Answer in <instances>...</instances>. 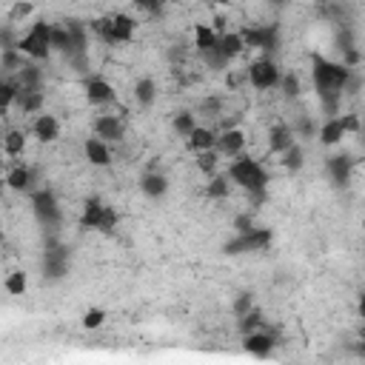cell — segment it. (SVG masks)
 Returning a JSON list of instances; mask_svg holds the SVG:
<instances>
[{"mask_svg": "<svg viewBox=\"0 0 365 365\" xmlns=\"http://www.w3.org/2000/svg\"><path fill=\"white\" fill-rule=\"evenodd\" d=\"M348 77H351V66L334 63L322 54H311V80H314V88L328 117L339 114V100H342Z\"/></svg>", "mask_w": 365, "mask_h": 365, "instance_id": "1", "label": "cell"}, {"mask_svg": "<svg viewBox=\"0 0 365 365\" xmlns=\"http://www.w3.org/2000/svg\"><path fill=\"white\" fill-rule=\"evenodd\" d=\"M234 185H240L251 202H262L265 200V191H268V171L262 168L259 160L248 157V154H237L231 157V165H228V174H225Z\"/></svg>", "mask_w": 365, "mask_h": 365, "instance_id": "2", "label": "cell"}, {"mask_svg": "<svg viewBox=\"0 0 365 365\" xmlns=\"http://www.w3.org/2000/svg\"><path fill=\"white\" fill-rule=\"evenodd\" d=\"M103 43L108 46H117V43H131L134 37V29H137V20L125 11H117V14H108V17H97L91 20L88 26Z\"/></svg>", "mask_w": 365, "mask_h": 365, "instance_id": "3", "label": "cell"}, {"mask_svg": "<svg viewBox=\"0 0 365 365\" xmlns=\"http://www.w3.org/2000/svg\"><path fill=\"white\" fill-rule=\"evenodd\" d=\"M17 51L26 54V57L34 60V63L48 60V57H51V23L34 20L31 29L17 37Z\"/></svg>", "mask_w": 365, "mask_h": 365, "instance_id": "4", "label": "cell"}, {"mask_svg": "<svg viewBox=\"0 0 365 365\" xmlns=\"http://www.w3.org/2000/svg\"><path fill=\"white\" fill-rule=\"evenodd\" d=\"M271 242H274V231H271V228H259V225H254L251 231H242V234H237L234 240H228V242L222 245V254H228V257L257 254V251H265Z\"/></svg>", "mask_w": 365, "mask_h": 365, "instance_id": "5", "label": "cell"}, {"mask_svg": "<svg viewBox=\"0 0 365 365\" xmlns=\"http://www.w3.org/2000/svg\"><path fill=\"white\" fill-rule=\"evenodd\" d=\"M351 131H359V117L356 114H334V117H325V123L317 128L322 145H339L342 137L351 134Z\"/></svg>", "mask_w": 365, "mask_h": 365, "instance_id": "6", "label": "cell"}, {"mask_svg": "<svg viewBox=\"0 0 365 365\" xmlns=\"http://www.w3.org/2000/svg\"><path fill=\"white\" fill-rule=\"evenodd\" d=\"M245 48H257V51H277L279 48V26L277 23H268V26H245L240 31Z\"/></svg>", "mask_w": 365, "mask_h": 365, "instance_id": "7", "label": "cell"}, {"mask_svg": "<svg viewBox=\"0 0 365 365\" xmlns=\"http://www.w3.org/2000/svg\"><path fill=\"white\" fill-rule=\"evenodd\" d=\"M245 74H248V83H251L257 91L277 88V86H279V77H282L279 66H277L271 57H259V60H254V63L248 66Z\"/></svg>", "mask_w": 365, "mask_h": 365, "instance_id": "8", "label": "cell"}, {"mask_svg": "<svg viewBox=\"0 0 365 365\" xmlns=\"http://www.w3.org/2000/svg\"><path fill=\"white\" fill-rule=\"evenodd\" d=\"M31 211H34V217H37L46 228H54V225L60 222V202H57V197H54L51 188H37V191H31Z\"/></svg>", "mask_w": 365, "mask_h": 365, "instance_id": "9", "label": "cell"}, {"mask_svg": "<svg viewBox=\"0 0 365 365\" xmlns=\"http://www.w3.org/2000/svg\"><path fill=\"white\" fill-rule=\"evenodd\" d=\"M40 265H43V277L57 282V279H63L68 274V251L63 245H48L43 251V262Z\"/></svg>", "mask_w": 365, "mask_h": 365, "instance_id": "10", "label": "cell"}, {"mask_svg": "<svg viewBox=\"0 0 365 365\" xmlns=\"http://www.w3.org/2000/svg\"><path fill=\"white\" fill-rule=\"evenodd\" d=\"M214 148H217L220 157H228V160L237 157V154H242V148H245V134H242V128L231 125V128L217 131V143H214Z\"/></svg>", "mask_w": 365, "mask_h": 365, "instance_id": "11", "label": "cell"}, {"mask_svg": "<svg viewBox=\"0 0 365 365\" xmlns=\"http://www.w3.org/2000/svg\"><path fill=\"white\" fill-rule=\"evenodd\" d=\"M123 134H125V125H123V120L117 114L94 117V137H100L106 143H117V140H123Z\"/></svg>", "mask_w": 365, "mask_h": 365, "instance_id": "12", "label": "cell"}, {"mask_svg": "<svg viewBox=\"0 0 365 365\" xmlns=\"http://www.w3.org/2000/svg\"><path fill=\"white\" fill-rule=\"evenodd\" d=\"M242 348H245V354H251V356H268V354L274 351V336H271L268 331L257 328V331H251V334H242Z\"/></svg>", "mask_w": 365, "mask_h": 365, "instance_id": "13", "label": "cell"}, {"mask_svg": "<svg viewBox=\"0 0 365 365\" xmlns=\"http://www.w3.org/2000/svg\"><path fill=\"white\" fill-rule=\"evenodd\" d=\"M354 163L348 154H331L328 157V174H331V182L334 185H348L351 182V171H354Z\"/></svg>", "mask_w": 365, "mask_h": 365, "instance_id": "14", "label": "cell"}, {"mask_svg": "<svg viewBox=\"0 0 365 365\" xmlns=\"http://www.w3.org/2000/svg\"><path fill=\"white\" fill-rule=\"evenodd\" d=\"M86 100L91 106H106V103L114 100V86L103 77H88L86 80Z\"/></svg>", "mask_w": 365, "mask_h": 365, "instance_id": "15", "label": "cell"}, {"mask_svg": "<svg viewBox=\"0 0 365 365\" xmlns=\"http://www.w3.org/2000/svg\"><path fill=\"white\" fill-rule=\"evenodd\" d=\"M83 154H86V160H88L91 165H97V168L111 165L108 143H106V140H100V137H88V140L83 143Z\"/></svg>", "mask_w": 365, "mask_h": 365, "instance_id": "16", "label": "cell"}, {"mask_svg": "<svg viewBox=\"0 0 365 365\" xmlns=\"http://www.w3.org/2000/svg\"><path fill=\"white\" fill-rule=\"evenodd\" d=\"M242 51H245V43H242L240 31H222V34L217 37V54H220L225 63H231V60L240 57Z\"/></svg>", "mask_w": 365, "mask_h": 365, "instance_id": "17", "label": "cell"}, {"mask_svg": "<svg viewBox=\"0 0 365 365\" xmlns=\"http://www.w3.org/2000/svg\"><path fill=\"white\" fill-rule=\"evenodd\" d=\"M46 103L43 97V88H29V86H17V97H14V106L23 111V114H34L40 111Z\"/></svg>", "mask_w": 365, "mask_h": 365, "instance_id": "18", "label": "cell"}, {"mask_svg": "<svg viewBox=\"0 0 365 365\" xmlns=\"http://www.w3.org/2000/svg\"><path fill=\"white\" fill-rule=\"evenodd\" d=\"M31 131L40 143H54L60 137V123L54 114H37V120L31 123Z\"/></svg>", "mask_w": 365, "mask_h": 365, "instance_id": "19", "label": "cell"}, {"mask_svg": "<svg viewBox=\"0 0 365 365\" xmlns=\"http://www.w3.org/2000/svg\"><path fill=\"white\" fill-rule=\"evenodd\" d=\"M140 191H143L145 197H151V200L165 197V194H168V180H165V174H160V171H145V174L140 177Z\"/></svg>", "mask_w": 365, "mask_h": 365, "instance_id": "20", "label": "cell"}, {"mask_svg": "<svg viewBox=\"0 0 365 365\" xmlns=\"http://www.w3.org/2000/svg\"><path fill=\"white\" fill-rule=\"evenodd\" d=\"M103 208H106V202H103L100 197H88V200L83 202L80 228H86V231H97V225H100V217H103Z\"/></svg>", "mask_w": 365, "mask_h": 365, "instance_id": "21", "label": "cell"}, {"mask_svg": "<svg viewBox=\"0 0 365 365\" xmlns=\"http://www.w3.org/2000/svg\"><path fill=\"white\" fill-rule=\"evenodd\" d=\"M297 140H294V131H291V125H285V123H277V125H271V131H268V148L274 151V154H282L288 145H294Z\"/></svg>", "mask_w": 365, "mask_h": 365, "instance_id": "22", "label": "cell"}, {"mask_svg": "<svg viewBox=\"0 0 365 365\" xmlns=\"http://www.w3.org/2000/svg\"><path fill=\"white\" fill-rule=\"evenodd\" d=\"M185 140H188V148L197 154V151L214 148V143H217V131L208 128V125H194V131H191Z\"/></svg>", "mask_w": 365, "mask_h": 365, "instance_id": "23", "label": "cell"}, {"mask_svg": "<svg viewBox=\"0 0 365 365\" xmlns=\"http://www.w3.org/2000/svg\"><path fill=\"white\" fill-rule=\"evenodd\" d=\"M31 168L29 165H14L9 174H6V188L11 191H29L31 188Z\"/></svg>", "mask_w": 365, "mask_h": 365, "instance_id": "24", "label": "cell"}, {"mask_svg": "<svg viewBox=\"0 0 365 365\" xmlns=\"http://www.w3.org/2000/svg\"><path fill=\"white\" fill-rule=\"evenodd\" d=\"M217 37H220V34H217L211 26L200 23V26L194 29V46H197V51H200V54L214 51V48H217Z\"/></svg>", "mask_w": 365, "mask_h": 365, "instance_id": "25", "label": "cell"}, {"mask_svg": "<svg viewBox=\"0 0 365 365\" xmlns=\"http://www.w3.org/2000/svg\"><path fill=\"white\" fill-rule=\"evenodd\" d=\"M3 151L9 154V157H20L23 151H26V131H20V128H11V131H6L3 134Z\"/></svg>", "mask_w": 365, "mask_h": 365, "instance_id": "26", "label": "cell"}, {"mask_svg": "<svg viewBox=\"0 0 365 365\" xmlns=\"http://www.w3.org/2000/svg\"><path fill=\"white\" fill-rule=\"evenodd\" d=\"M17 86H29V88H43V68L37 63H26L17 71Z\"/></svg>", "mask_w": 365, "mask_h": 365, "instance_id": "27", "label": "cell"}, {"mask_svg": "<svg viewBox=\"0 0 365 365\" xmlns=\"http://www.w3.org/2000/svg\"><path fill=\"white\" fill-rule=\"evenodd\" d=\"M26 63H29V57H26V54H20L17 48H3V54H0V71L17 74Z\"/></svg>", "mask_w": 365, "mask_h": 365, "instance_id": "28", "label": "cell"}, {"mask_svg": "<svg viewBox=\"0 0 365 365\" xmlns=\"http://www.w3.org/2000/svg\"><path fill=\"white\" fill-rule=\"evenodd\" d=\"M134 97H137L140 106H151V103L157 100V83H154L151 77H140V80L134 83Z\"/></svg>", "mask_w": 365, "mask_h": 365, "instance_id": "29", "label": "cell"}, {"mask_svg": "<svg viewBox=\"0 0 365 365\" xmlns=\"http://www.w3.org/2000/svg\"><path fill=\"white\" fill-rule=\"evenodd\" d=\"M68 46H71V34H68V26H66V20H63V23H57V26H51V51L66 54Z\"/></svg>", "mask_w": 365, "mask_h": 365, "instance_id": "30", "label": "cell"}, {"mask_svg": "<svg viewBox=\"0 0 365 365\" xmlns=\"http://www.w3.org/2000/svg\"><path fill=\"white\" fill-rule=\"evenodd\" d=\"M231 191V182L228 177H220V174H211V180L205 182V197L208 200H225Z\"/></svg>", "mask_w": 365, "mask_h": 365, "instance_id": "31", "label": "cell"}, {"mask_svg": "<svg viewBox=\"0 0 365 365\" xmlns=\"http://www.w3.org/2000/svg\"><path fill=\"white\" fill-rule=\"evenodd\" d=\"M279 163H282L285 171H299L302 163H305V151H302V145H297V143L288 145V148L282 151V160H279Z\"/></svg>", "mask_w": 365, "mask_h": 365, "instance_id": "32", "label": "cell"}, {"mask_svg": "<svg viewBox=\"0 0 365 365\" xmlns=\"http://www.w3.org/2000/svg\"><path fill=\"white\" fill-rule=\"evenodd\" d=\"M3 288H6V294H11V297H23L26 288H29V277H26L23 271H11V274L6 277V282H3Z\"/></svg>", "mask_w": 365, "mask_h": 365, "instance_id": "33", "label": "cell"}, {"mask_svg": "<svg viewBox=\"0 0 365 365\" xmlns=\"http://www.w3.org/2000/svg\"><path fill=\"white\" fill-rule=\"evenodd\" d=\"M217 165H220V154H217V148H205V151H197V168L202 171V174H214L217 171Z\"/></svg>", "mask_w": 365, "mask_h": 365, "instance_id": "34", "label": "cell"}, {"mask_svg": "<svg viewBox=\"0 0 365 365\" xmlns=\"http://www.w3.org/2000/svg\"><path fill=\"white\" fill-rule=\"evenodd\" d=\"M194 114L191 111H177L174 114V120H171V128H174V134H180V137H188L191 131H194Z\"/></svg>", "mask_w": 365, "mask_h": 365, "instance_id": "35", "label": "cell"}, {"mask_svg": "<svg viewBox=\"0 0 365 365\" xmlns=\"http://www.w3.org/2000/svg\"><path fill=\"white\" fill-rule=\"evenodd\" d=\"M262 325H265V319H262V311L259 308H251V311H245L240 317V334H251V331H257Z\"/></svg>", "mask_w": 365, "mask_h": 365, "instance_id": "36", "label": "cell"}, {"mask_svg": "<svg viewBox=\"0 0 365 365\" xmlns=\"http://www.w3.org/2000/svg\"><path fill=\"white\" fill-rule=\"evenodd\" d=\"M288 100H294V97H299V77L294 74V71H285L282 77H279V86H277Z\"/></svg>", "mask_w": 365, "mask_h": 365, "instance_id": "37", "label": "cell"}, {"mask_svg": "<svg viewBox=\"0 0 365 365\" xmlns=\"http://www.w3.org/2000/svg\"><path fill=\"white\" fill-rule=\"evenodd\" d=\"M17 97V80H0V111L11 108Z\"/></svg>", "mask_w": 365, "mask_h": 365, "instance_id": "38", "label": "cell"}, {"mask_svg": "<svg viewBox=\"0 0 365 365\" xmlns=\"http://www.w3.org/2000/svg\"><path fill=\"white\" fill-rule=\"evenodd\" d=\"M117 222H120V214H117L111 205H106V208H103V217H100V225H97V231H100V234H114Z\"/></svg>", "mask_w": 365, "mask_h": 365, "instance_id": "39", "label": "cell"}, {"mask_svg": "<svg viewBox=\"0 0 365 365\" xmlns=\"http://www.w3.org/2000/svg\"><path fill=\"white\" fill-rule=\"evenodd\" d=\"M106 322V311L103 308H88L86 314H83V319H80V325L86 328V331H94V328H100Z\"/></svg>", "mask_w": 365, "mask_h": 365, "instance_id": "40", "label": "cell"}, {"mask_svg": "<svg viewBox=\"0 0 365 365\" xmlns=\"http://www.w3.org/2000/svg\"><path fill=\"white\" fill-rule=\"evenodd\" d=\"M291 131H294V137H314V134H317V125H314L311 117L302 114V117L297 120V128H291Z\"/></svg>", "mask_w": 365, "mask_h": 365, "instance_id": "41", "label": "cell"}, {"mask_svg": "<svg viewBox=\"0 0 365 365\" xmlns=\"http://www.w3.org/2000/svg\"><path fill=\"white\" fill-rule=\"evenodd\" d=\"M254 308V294L251 291H242V294H237V299H234V314L237 317H242L245 311H251Z\"/></svg>", "mask_w": 365, "mask_h": 365, "instance_id": "42", "label": "cell"}, {"mask_svg": "<svg viewBox=\"0 0 365 365\" xmlns=\"http://www.w3.org/2000/svg\"><path fill=\"white\" fill-rule=\"evenodd\" d=\"M34 11V6L29 3V0H20V3H14V9H11V14H9V23H17V20H23V17H29Z\"/></svg>", "mask_w": 365, "mask_h": 365, "instance_id": "43", "label": "cell"}, {"mask_svg": "<svg viewBox=\"0 0 365 365\" xmlns=\"http://www.w3.org/2000/svg\"><path fill=\"white\" fill-rule=\"evenodd\" d=\"M134 6L140 11H145V14H160L163 6H165V0H134Z\"/></svg>", "mask_w": 365, "mask_h": 365, "instance_id": "44", "label": "cell"}, {"mask_svg": "<svg viewBox=\"0 0 365 365\" xmlns=\"http://www.w3.org/2000/svg\"><path fill=\"white\" fill-rule=\"evenodd\" d=\"M3 48H17V37H14V29L11 26H3L0 29V51Z\"/></svg>", "mask_w": 365, "mask_h": 365, "instance_id": "45", "label": "cell"}, {"mask_svg": "<svg viewBox=\"0 0 365 365\" xmlns=\"http://www.w3.org/2000/svg\"><path fill=\"white\" fill-rule=\"evenodd\" d=\"M234 228H237V234H242V231H251V228H254V220H251V214H237V217H234Z\"/></svg>", "mask_w": 365, "mask_h": 365, "instance_id": "46", "label": "cell"}, {"mask_svg": "<svg viewBox=\"0 0 365 365\" xmlns=\"http://www.w3.org/2000/svg\"><path fill=\"white\" fill-rule=\"evenodd\" d=\"M3 191H6V177H0V197H3Z\"/></svg>", "mask_w": 365, "mask_h": 365, "instance_id": "47", "label": "cell"}, {"mask_svg": "<svg viewBox=\"0 0 365 365\" xmlns=\"http://www.w3.org/2000/svg\"><path fill=\"white\" fill-rule=\"evenodd\" d=\"M268 3H274V6H285L288 0H268Z\"/></svg>", "mask_w": 365, "mask_h": 365, "instance_id": "48", "label": "cell"}, {"mask_svg": "<svg viewBox=\"0 0 365 365\" xmlns=\"http://www.w3.org/2000/svg\"><path fill=\"white\" fill-rule=\"evenodd\" d=\"M211 3H228V0H211Z\"/></svg>", "mask_w": 365, "mask_h": 365, "instance_id": "49", "label": "cell"}, {"mask_svg": "<svg viewBox=\"0 0 365 365\" xmlns=\"http://www.w3.org/2000/svg\"><path fill=\"white\" fill-rule=\"evenodd\" d=\"M322 3H328V0H322Z\"/></svg>", "mask_w": 365, "mask_h": 365, "instance_id": "50", "label": "cell"}, {"mask_svg": "<svg viewBox=\"0 0 365 365\" xmlns=\"http://www.w3.org/2000/svg\"><path fill=\"white\" fill-rule=\"evenodd\" d=\"M0 140H3V134H0Z\"/></svg>", "mask_w": 365, "mask_h": 365, "instance_id": "51", "label": "cell"}]
</instances>
